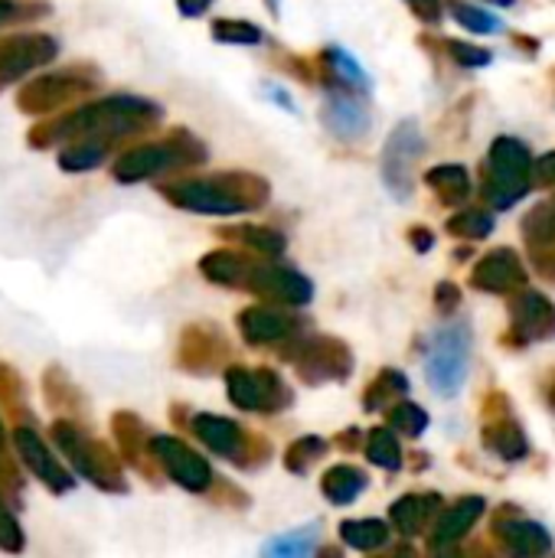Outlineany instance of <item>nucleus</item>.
I'll use <instances>...</instances> for the list:
<instances>
[{
  "instance_id": "obj_1",
  "label": "nucleus",
  "mask_w": 555,
  "mask_h": 558,
  "mask_svg": "<svg viewBox=\"0 0 555 558\" xmlns=\"http://www.w3.org/2000/svg\"><path fill=\"white\" fill-rule=\"evenodd\" d=\"M160 118V108L134 98V95H114V98H101L88 108H79L75 114L59 118L56 124H46L43 131H33V144H52V141H69V137H95V141H108V137H121V134H134L147 124H154Z\"/></svg>"
},
{
  "instance_id": "obj_2",
  "label": "nucleus",
  "mask_w": 555,
  "mask_h": 558,
  "mask_svg": "<svg viewBox=\"0 0 555 558\" xmlns=\"http://www.w3.org/2000/svg\"><path fill=\"white\" fill-rule=\"evenodd\" d=\"M471 347H474V337L468 324H445L432 337L429 353H425V376L438 396L455 399L464 389L468 369H471Z\"/></svg>"
},
{
  "instance_id": "obj_3",
  "label": "nucleus",
  "mask_w": 555,
  "mask_h": 558,
  "mask_svg": "<svg viewBox=\"0 0 555 558\" xmlns=\"http://www.w3.org/2000/svg\"><path fill=\"white\" fill-rule=\"evenodd\" d=\"M533 180V157L523 141L497 137L487 154V199L497 209H510Z\"/></svg>"
},
{
  "instance_id": "obj_4",
  "label": "nucleus",
  "mask_w": 555,
  "mask_h": 558,
  "mask_svg": "<svg viewBox=\"0 0 555 558\" xmlns=\"http://www.w3.org/2000/svg\"><path fill=\"white\" fill-rule=\"evenodd\" d=\"M56 441H59V448L65 451V458L72 461V468L82 477H88L101 490H124L121 471H118V464H114V458L108 454L105 445L92 441L88 435H82L75 425H65V422L56 425Z\"/></svg>"
},
{
  "instance_id": "obj_5",
  "label": "nucleus",
  "mask_w": 555,
  "mask_h": 558,
  "mask_svg": "<svg viewBox=\"0 0 555 558\" xmlns=\"http://www.w3.org/2000/svg\"><path fill=\"white\" fill-rule=\"evenodd\" d=\"M425 154V137L415 121H402L393 128L383 147V183L393 196L409 199L415 186V160Z\"/></svg>"
},
{
  "instance_id": "obj_6",
  "label": "nucleus",
  "mask_w": 555,
  "mask_h": 558,
  "mask_svg": "<svg viewBox=\"0 0 555 558\" xmlns=\"http://www.w3.org/2000/svg\"><path fill=\"white\" fill-rule=\"evenodd\" d=\"M164 196L190 213H203V216H236V213H249L252 203L232 190V177L222 180H186L177 186H167Z\"/></svg>"
},
{
  "instance_id": "obj_7",
  "label": "nucleus",
  "mask_w": 555,
  "mask_h": 558,
  "mask_svg": "<svg viewBox=\"0 0 555 558\" xmlns=\"http://www.w3.org/2000/svg\"><path fill=\"white\" fill-rule=\"evenodd\" d=\"M226 392L232 405L245 412H275L288 405V389L272 369H229L226 373Z\"/></svg>"
},
{
  "instance_id": "obj_8",
  "label": "nucleus",
  "mask_w": 555,
  "mask_h": 558,
  "mask_svg": "<svg viewBox=\"0 0 555 558\" xmlns=\"http://www.w3.org/2000/svg\"><path fill=\"white\" fill-rule=\"evenodd\" d=\"M150 451H154V458L160 461V468L167 471V477H170L173 484H180L183 490L203 494V490L213 484L209 464H206L193 448H186L180 438L157 435V438H150Z\"/></svg>"
},
{
  "instance_id": "obj_9",
  "label": "nucleus",
  "mask_w": 555,
  "mask_h": 558,
  "mask_svg": "<svg viewBox=\"0 0 555 558\" xmlns=\"http://www.w3.org/2000/svg\"><path fill=\"white\" fill-rule=\"evenodd\" d=\"M190 141L193 137H186V144ZM186 144L183 141H173V144H144V147H134V150H128V154L118 157L114 177L121 183H141V180L157 177V173H164V170H170V167H177L183 160H193V157H186Z\"/></svg>"
},
{
  "instance_id": "obj_10",
  "label": "nucleus",
  "mask_w": 555,
  "mask_h": 558,
  "mask_svg": "<svg viewBox=\"0 0 555 558\" xmlns=\"http://www.w3.org/2000/svg\"><path fill=\"white\" fill-rule=\"evenodd\" d=\"M56 39L43 33H23V36H7L0 39V85L26 75L29 69L49 62L56 56Z\"/></svg>"
},
{
  "instance_id": "obj_11",
  "label": "nucleus",
  "mask_w": 555,
  "mask_h": 558,
  "mask_svg": "<svg viewBox=\"0 0 555 558\" xmlns=\"http://www.w3.org/2000/svg\"><path fill=\"white\" fill-rule=\"evenodd\" d=\"M321 121L340 141H360L370 131V111H366V105L357 95L347 92V85L327 88L324 108H321Z\"/></svg>"
},
{
  "instance_id": "obj_12",
  "label": "nucleus",
  "mask_w": 555,
  "mask_h": 558,
  "mask_svg": "<svg viewBox=\"0 0 555 558\" xmlns=\"http://www.w3.org/2000/svg\"><path fill=\"white\" fill-rule=\"evenodd\" d=\"M510 324L520 343H536L555 337V304L546 294L520 288L510 301Z\"/></svg>"
},
{
  "instance_id": "obj_13",
  "label": "nucleus",
  "mask_w": 555,
  "mask_h": 558,
  "mask_svg": "<svg viewBox=\"0 0 555 558\" xmlns=\"http://www.w3.org/2000/svg\"><path fill=\"white\" fill-rule=\"evenodd\" d=\"M471 284L487 294H510V291L527 288V268L514 248H497L474 265Z\"/></svg>"
},
{
  "instance_id": "obj_14",
  "label": "nucleus",
  "mask_w": 555,
  "mask_h": 558,
  "mask_svg": "<svg viewBox=\"0 0 555 558\" xmlns=\"http://www.w3.org/2000/svg\"><path fill=\"white\" fill-rule=\"evenodd\" d=\"M88 78H82L79 72H59V75H46L33 85H26L20 92V108L29 114H49L56 108H62L65 101H72L75 95L88 92Z\"/></svg>"
},
{
  "instance_id": "obj_15",
  "label": "nucleus",
  "mask_w": 555,
  "mask_h": 558,
  "mask_svg": "<svg viewBox=\"0 0 555 558\" xmlns=\"http://www.w3.org/2000/svg\"><path fill=\"white\" fill-rule=\"evenodd\" d=\"M13 445H16V454L20 461L33 471L36 481H43L52 494H65L72 490V477L69 471L56 461V454H49V448L43 445V438L33 432V428H16L13 432Z\"/></svg>"
},
{
  "instance_id": "obj_16",
  "label": "nucleus",
  "mask_w": 555,
  "mask_h": 558,
  "mask_svg": "<svg viewBox=\"0 0 555 558\" xmlns=\"http://www.w3.org/2000/svg\"><path fill=\"white\" fill-rule=\"evenodd\" d=\"M294 363H298L301 376L311 379V383H317V379H347V373L353 366L347 347L330 340V337H321V340H311L307 347H301Z\"/></svg>"
},
{
  "instance_id": "obj_17",
  "label": "nucleus",
  "mask_w": 555,
  "mask_h": 558,
  "mask_svg": "<svg viewBox=\"0 0 555 558\" xmlns=\"http://www.w3.org/2000/svg\"><path fill=\"white\" fill-rule=\"evenodd\" d=\"M249 291H255L262 298L294 304V307H301V304H307L314 298V284L294 268H255L252 281H249Z\"/></svg>"
},
{
  "instance_id": "obj_18",
  "label": "nucleus",
  "mask_w": 555,
  "mask_h": 558,
  "mask_svg": "<svg viewBox=\"0 0 555 558\" xmlns=\"http://www.w3.org/2000/svg\"><path fill=\"white\" fill-rule=\"evenodd\" d=\"M497 536L504 539V546L514 553V556H546L553 549V539L550 533L533 523V520H520V517H504L497 520Z\"/></svg>"
},
{
  "instance_id": "obj_19",
  "label": "nucleus",
  "mask_w": 555,
  "mask_h": 558,
  "mask_svg": "<svg viewBox=\"0 0 555 558\" xmlns=\"http://www.w3.org/2000/svg\"><path fill=\"white\" fill-rule=\"evenodd\" d=\"M193 432L209 451H216L222 458H242L245 454V438H242L239 425L222 418V415H196Z\"/></svg>"
},
{
  "instance_id": "obj_20",
  "label": "nucleus",
  "mask_w": 555,
  "mask_h": 558,
  "mask_svg": "<svg viewBox=\"0 0 555 558\" xmlns=\"http://www.w3.org/2000/svg\"><path fill=\"white\" fill-rule=\"evenodd\" d=\"M239 330L249 343H278L291 333V320L275 311V307H265V304H255V307H245L239 314Z\"/></svg>"
},
{
  "instance_id": "obj_21",
  "label": "nucleus",
  "mask_w": 555,
  "mask_h": 558,
  "mask_svg": "<svg viewBox=\"0 0 555 558\" xmlns=\"http://www.w3.org/2000/svg\"><path fill=\"white\" fill-rule=\"evenodd\" d=\"M200 268H203V275L209 278V281H216V284H229V288H249V281H252V271H255V265L249 262V258H242L239 252H213V255H206L203 262H200Z\"/></svg>"
},
{
  "instance_id": "obj_22",
  "label": "nucleus",
  "mask_w": 555,
  "mask_h": 558,
  "mask_svg": "<svg viewBox=\"0 0 555 558\" xmlns=\"http://www.w3.org/2000/svg\"><path fill=\"white\" fill-rule=\"evenodd\" d=\"M481 513H484V500H481V497H464L461 504H455V507L438 520L432 543H435V546H448V543L461 539V536L481 520Z\"/></svg>"
},
{
  "instance_id": "obj_23",
  "label": "nucleus",
  "mask_w": 555,
  "mask_h": 558,
  "mask_svg": "<svg viewBox=\"0 0 555 558\" xmlns=\"http://www.w3.org/2000/svg\"><path fill=\"white\" fill-rule=\"evenodd\" d=\"M321 490H324V497H327L330 504L347 507V504H353V500L366 490V474H363L360 468H353V464H337V468H330V471L324 474Z\"/></svg>"
},
{
  "instance_id": "obj_24",
  "label": "nucleus",
  "mask_w": 555,
  "mask_h": 558,
  "mask_svg": "<svg viewBox=\"0 0 555 558\" xmlns=\"http://www.w3.org/2000/svg\"><path fill=\"white\" fill-rule=\"evenodd\" d=\"M484 448L494 451V454L504 458V461H523V458L530 454L527 435H523L520 425L510 422V418H507V422H494V425L484 428Z\"/></svg>"
},
{
  "instance_id": "obj_25",
  "label": "nucleus",
  "mask_w": 555,
  "mask_h": 558,
  "mask_svg": "<svg viewBox=\"0 0 555 558\" xmlns=\"http://www.w3.org/2000/svg\"><path fill=\"white\" fill-rule=\"evenodd\" d=\"M435 504H438V497H419V494H409V497H402V500H396V504H393L389 520H393V526H396L402 536H419V533H422V526L429 523V517L435 513Z\"/></svg>"
},
{
  "instance_id": "obj_26",
  "label": "nucleus",
  "mask_w": 555,
  "mask_h": 558,
  "mask_svg": "<svg viewBox=\"0 0 555 558\" xmlns=\"http://www.w3.org/2000/svg\"><path fill=\"white\" fill-rule=\"evenodd\" d=\"M425 183L445 199V203H461L471 196V177L461 163H442L425 173Z\"/></svg>"
},
{
  "instance_id": "obj_27",
  "label": "nucleus",
  "mask_w": 555,
  "mask_h": 558,
  "mask_svg": "<svg viewBox=\"0 0 555 558\" xmlns=\"http://www.w3.org/2000/svg\"><path fill=\"white\" fill-rule=\"evenodd\" d=\"M340 539L357 553H373L389 543V526L379 520H347L340 523Z\"/></svg>"
},
{
  "instance_id": "obj_28",
  "label": "nucleus",
  "mask_w": 555,
  "mask_h": 558,
  "mask_svg": "<svg viewBox=\"0 0 555 558\" xmlns=\"http://www.w3.org/2000/svg\"><path fill=\"white\" fill-rule=\"evenodd\" d=\"M523 235L533 248H553L555 245V199L533 206L523 219Z\"/></svg>"
},
{
  "instance_id": "obj_29",
  "label": "nucleus",
  "mask_w": 555,
  "mask_h": 558,
  "mask_svg": "<svg viewBox=\"0 0 555 558\" xmlns=\"http://www.w3.org/2000/svg\"><path fill=\"white\" fill-rule=\"evenodd\" d=\"M399 432L393 428H376L370 438H366V458L370 464L383 468V471H399L402 468V448H399Z\"/></svg>"
},
{
  "instance_id": "obj_30",
  "label": "nucleus",
  "mask_w": 555,
  "mask_h": 558,
  "mask_svg": "<svg viewBox=\"0 0 555 558\" xmlns=\"http://www.w3.org/2000/svg\"><path fill=\"white\" fill-rule=\"evenodd\" d=\"M105 154H108L105 141L82 137V141H75L69 150H62V157H59V167H62V170H69V173H82V170H92V167H98V163L105 160Z\"/></svg>"
},
{
  "instance_id": "obj_31",
  "label": "nucleus",
  "mask_w": 555,
  "mask_h": 558,
  "mask_svg": "<svg viewBox=\"0 0 555 558\" xmlns=\"http://www.w3.org/2000/svg\"><path fill=\"white\" fill-rule=\"evenodd\" d=\"M317 533H321V526H304V530H294V533H288V536H278V539H272L268 546H265V553L268 556H278V558H304L314 553V546H317Z\"/></svg>"
},
{
  "instance_id": "obj_32",
  "label": "nucleus",
  "mask_w": 555,
  "mask_h": 558,
  "mask_svg": "<svg viewBox=\"0 0 555 558\" xmlns=\"http://www.w3.org/2000/svg\"><path fill=\"white\" fill-rule=\"evenodd\" d=\"M445 7L451 10V16H455L468 33H494V29L504 26V23H500L491 10H484V7H474V3H464V0H448Z\"/></svg>"
},
{
  "instance_id": "obj_33",
  "label": "nucleus",
  "mask_w": 555,
  "mask_h": 558,
  "mask_svg": "<svg viewBox=\"0 0 555 558\" xmlns=\"http://www.w3.org/2000/svg\"><path fill=\"white\" fill-rule=\"evenodd\" d=\"M222 235H232L242 245H249L255 252H265V255H281L285 252V235L275 232V229H265V226H242V229H229Z\"/></svg>"
},
{
  "instance_id": "obj_34",
  "label": "nucleus",
  "mask_w": 555,
  "mask_h": 558,
  "mask_svg": "<svg viewBox=\"0 0 555 558\" xmlns=\"http://www.w3.org/2000/svg\"><path fill=\"white\" fill-rule=\"evenodd\" d=\"M406 389H409L406 376L386 369V373H379V379L366 389V409L376 412V409H383L386 402H396V396H406Z\"/></svg>"
},
{
  "instance_id": "obj_35",
  "label": "nucleus",
  "mask_w": 555,
  "mask_h": 558,
  "mask_svg": "<svg viewBox=\"0 0 555 558\" xmlns=\"http://www.w3.org/2000/svg\"><path fill=\"white\" fill-rule=\"evenodd\" d=\"M213 36L219 43H236V46H258L262 43V29L255 23H245V20H216Z\"/></svg>"
},
{
  "instance_id": "obj_36",
  "label": "nucleus",
  "mask_w": 555,
  "mask_h": 558,
  "mask_svg": "<svg viewBox=\"0 0 555 558\" xmlns=\"http://www.w3.org/2000/svg\"><path fill=\"white\" fill-rule=\"evenodd\" d=\"M327 454V441L324 438H301L288 448V471L294 474H307L314 461H321Z\"/></svg>"
},
{
  "instance_id": "obj_37",
  "label": "nucleus",
  "mask_w": 555,
  "mask_h": 558,
  "mask_svg": "<svg viewBox=\"0 0 555 558\" xmlns=\"http://www.w3.org/2000/svg\"><path fill=\"white\" fill-rule=\"evenodd\" d=\"M389 422H393V428H396L399 435L419 438V435L429 428V412H425L422 405H415V402H399V405L393 409Z\"/></svg>"
},
{
  "instance_id": "obj_38",
  "label": "nucleus",
  "mask_w": 555,
  "mask_h": 558,
  "mask_svg": "<svg viewBox=\"0 0 555 558\" xmlns=\"http://www.w3.org/2000/svg\"><path fill=\"white\" fill-rule=\"evenodd\" d=\"M491 229H494V219H491L487 213H461V216H455V219L448 222V232H451V235L471 239V242L487 239Z\"/></svg>"
},
{
  "instance_id": "obj_39",
  "label": "nucleus",
  "mask_w": 555,
  "mask_h": 558,
  "mask_svg": "<svg viewBox=\"0 0 555 558\" xmlns=\"http://www.w3.org/2000/svg\"><path fill=\"white\" fill-rule=\"evenodd\" d=\"M327 62H330V69L337 72V78H340V85H366V75H363V69L353 62V56H347L343 49H327Z\"/></svg>"
},
{
  "instance_id": "obj_40",
  "label": "nucleus",
  "mask_w": 555,
  "mask_h": 558,
  "mask_svg": "<svg viewBox=\"0 0 555 558\" xmlns=\"http://www.w3.org/2000/svg\"><path fill=\"white\" fill-rule=\"evenodd\" d=\"M448 52L455 56V62L458 65H464V69H484V65H491L494 62V52L491 49H484V46H471V43H448Z\"/></svg>"
},
{
  "instance_id": "obj_41",
  "label": "nucleus",
  "mask_w": 555,
  "mask_h": 558,
  "mask_svg": "<svg viewBox=\"0 0 555 558\" xmlns=\"http://www.w3.org/2000/svg\"><path fill=\"white\" fill-rule=\"evenodd\" d=\"M0 549L3 553H20L23 549V530H20V523L13 520V513H10V507L0 500Z\"/></svg>"
},
{
  "instance_id": "obj_42",
  "label": "nucleus",
  "mask_w": 555,
  "mask_h": 558,
  "mask_svg": "<svg viewBox=\"0 0 555 558\" xmlns=\"http://www.w3.org/2000/svg\"><path fill=\"white\" fill-rule=\"evenodd\" d=\"M533 183H540V186H555V150L553 154H543V157L533 163Z\"/></svg>"
},
{
  "instance_id": "obj_43",
  "label": "nucleus",
  "mask_w": 555,
  "mask_h": 558,
  "mask_svg": "<svg viewBox=\"0 0 555 558\" xmlns=\"http://www.w3.org/2000/svg\"><path fill=\"white\" fill-rule=\"evenodd\" d=\"M422 20H429V23H435V20H442V0H406Z\"/></svg>"
},
{
  "instance_id": "obj_44",
  "label": "nucleus",
  "mask_w": 555,
  "mask_h": 558,
  "mask_svg": "<svg viewBox=\"0 0 555 558\" xmlns=\"http://www.w3.org/2000/svg\"><path fill=\"white\" fill-rule=\"evenodd\" d=\"M458 304V288L455 284H442L438 288V311H451Z\"/></svg>"
},
{
  "instance_id": "obj_45",
  "label": "nucleus",
  "mask_w": 555,
  "mask_h": 558,
  "mask_svg": "<svg viewBox=\"0 0 555 558\" xmlns=\"http://www.w3.org/2000/svg\"><path fill=\"white\" fill-rule=\"evenodd\" d=\"M177 3H180V13L183 16H200L203 10H209L213 0H177Z\"/></svg>"
},
{
  "instance_id": "obj_46",
  "label": "nucleus",
  "mask_w": 555,
  "mask_h": 558,
  "mask_svg": "<svg viewBox=\"0 0 555 558\" xmlns=\"http://www.w3.org/2000/svg\"><path fill=\"white\" fill-rule=\"evenodd\" d=\"M412 242L419 252H429L432 248V232L429 229H412Z\"/></svg>"
},
{
  "instance_id": "obj_47",
  "label": "nucleus",
  "mask_w": 555,
  "mask_h": 558,
  "mask_svg": "<svg viewBox=\"0 0 555 558\" xmlns=\"http://www.w3.org/2000/svg\"><path fill=\"white\" fill-rule=\"evenodd\" d=\"M16 10H20V3H13V0H0V23H3V20H10V16H16Z\"/></svg>"
},
{
  "instance_id": "obj_48",
  "label": "nucleus",
  "mask_w": 555,
  "mask_h": 558,
  "mask_svg": "<svg viewBox=\"0 0 555 558\" xmlns=\"http://www.w3.org/2000/svg\"><path fill=\"white\" fill-rule=\"evenodd\" d=\"M272 98H275L278 105H285L288 111H294V101H291V98H288L285 92H278V88H272Z\"/></svg>"
},
{
  "instance_id": "obj_49",
  "label": "nucleus",
  "mask_w": 555,
  "mask_h": 558,
  "mask_svg": "<svg viewBox=\"0 0 555 558\" xmlns=\"http://www.w3.org/2000/svg\"><path fill=\"white\" fill-rule=\"evenodd\" d=\"M550 405L555 409V376H553V386H550Z\"/></svg>"
}]
</instances>
